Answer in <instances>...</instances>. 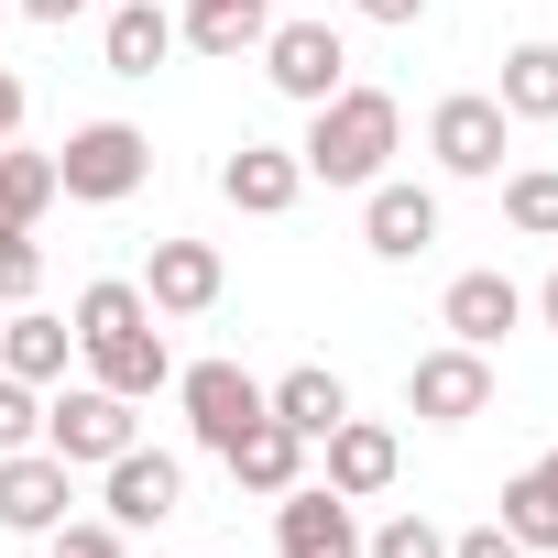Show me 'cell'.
Wrapping results in <instances>:
<instances>
[{"instance_id":"obj_36","label":"cell","mask_w":558,"mask_h":558,"mask_svg":"<svg viewBox=\"0 0 558 558\" xmlns=\"http://www.w3.org/2000/svg\"><path fill=\"white\" fill-rule=\"evenodd\" d=\"M0 12H12V0H0Z\"/></svg>"},{"instance_id":"obj_24","label":"cell","mask_w":558,"mask_h":558,"mask_svg":"<svg viewBox=\"0 0 558 558\" xmlns=\"http://www.w3.org/2000/svg\"><path fill=\"white\" fill-rule=\"evenodd\" d=\"M263 34H274L263 0H230V12H186V23H175V45H197V56H252Z\"/></svg>"},{"instance_id":"obj_4","label":"cell","mask_w":558,"mask_h":558,"mask_svg":"<svg viewBox=\"0 0 558 558\" xmlns=\"http://www.w3.org/2000/svg\"><path fill=\"white\" fill-rule=\"evenodd\" d=\"M405 405L427 416V427H471V416H493V351H416L405 362Z\"/></svg>"},{"instance_id":"obj_32","label":"cell","mask_w":558,"mask_h":558,"mask_svg":"<svg viewBox=\"0 0 558 558\" xmlns=\"http://www.w3.org/2000/svg\"><path fill=\"white\" fill-rule=\"evenodd\" d=\"M12 132H23V77L0 66V143H12Z\"/></svg>"},{"instance_id":"obj_1","label":"cell","mask_w":558,"mask_h":558,"mask_svg":"<svg viewBox=\"0 0 558 558\" xmlns=\"http://www.w3.org/2000/svg\"><path fill=\"white\" fill-rule=\"evenodd\" d=\"M395 143H405V110H395L384 88H340V99H318V110H307L296 165H307L318 186H373V175L395 165Z\"/></svg>"},{"instance_id":"obj_26","label":"cell","mask_w":558,"mask_h":558,"mask_svg":"<svg viewBox=\"0 0 558 558\" xmlns=\"http://www.w3.org/2000/svg\"><path fill=\"white\" fill-rule=\"evenodd\" d=\"M362 558H449V536H438L427 514H384V525L362 536Z\"/></svg>"},{"instance_id":"obj_10","label":"cell","mask_w":558,"mask_h":558,"mask_svg":"<svg viewBox=\"0 0 558 558\" xmlns=\"http://www.w3.org/2000/svg\"><path fill=\"white\" fill-rule=\"evenodd\" d=\"M175 405H186L197 449H230V438L263 416V384H252L241 362H186V373H175Z\"/></svg>"},{"instance_id":"obj_9","label":"cell","mask_w":558,"mask_h":558,"mask_svg":"<svg viewBox=\"0 0 558 558\" xmlns=\"http://www.w3.org/2000/svg\"><path fill=\"white\" fill-rule=\"evenodd\" d=\"M274 558H362V514H351L329 482L274 493Z\"/></svg>"},{"instance_id":"obj_29","label":"cell","mask_w":558,"mask_h":558,"mask_svg":"<svg viewBox=\"0 0 558 558\" xmlns=\"http://www.w3.org/2000/svg\"><path fill=\"white\" fill-rule=\"evenodd\" d=\"M45 438V405H34V384L23 373H0V449H34Z\"/></svg>"},{"instance_id":"obj_28","label":"cell","mask_w":558,"mask_h":558,"mask_svg":"<svg viewBox=\"0 0 558 558\" xmlns=\"http://www.w3.org/2000/svg\"><path fill=\"white\" fill-rule=\"evenodd\" d=\"M56 558H132V525H110V514H66V525H56Z\"/></svg>"},{"instance_id":"obj_15","label":"cell","mask_w":558,"mask_h":558,"mask_svg":"<svg viewBox=\"0 0 558 558\" xmlns=\"http://www.w3.org/2000/svg\"><path fill=\"white\" fill-rule=\"evenodd\" d=\"M296 186H307V165H296L286 143H241V154L219 165V197H230L241 219H286V208H296Z\"/></svg>"},{"instance_id":"obj_14","label":"cell","mask_w":558,"mask_h":558,"mask_svg":"<svg viewBox=\"0 0 558 558\" xmlns=\"http://www.w3.org/2000/svg\"><path fill=\"white\" fill-rule=\"evenodd\" d=\"M99 504H110V525H165V514L186 504V471H175L165 449H143V438H132V449L110 460V482H99Z\"/></svg>"},{"instance_id":"obj_25","label":"cell","mask_w":558,"mask_h":558,"mask_svg":"<svg viewBox=\"0 0 558 558\" xmlns=\"http://www.w3.org/2000/svg\"><path fill=\"white\" fill-rule=\"evenodd\" d=\"M504 219H514L525 241H558V165H525V175H504Z\"/></svg>"},{"instance_id":"obj_22","label":"cell","mask_w":558,"mask_h":558,"mask_svg":"<svg viewBox=\"0 0 558 558\" xmlns=\"http://www.w3.org/2000/svg\"><path fill=\"white\" fill-rule=\"evenodd\" d=\"M493 99H504V121H558V45H514Z\"/></svg>"},{"instance_id":"obj_33","label":"cell","mask_w":558,"mask_h":558,"mask_svg":"<svg viewBox=\"0 0 558 558\" xmlns=\"http://www.w3.org/2000/svg\"><path fill=\"white\" fill-rule=\"evenodd\" d=\"M12 12H34V23H77L88 0H12Z\"/></svg>"},{"instance_id":"obj_13","label":"cell","mask_w":558,"mask_h":558,"mask_svg":"<svg viewBox=\"0 0 558 558\" xmlns=\"http://www.w3.org/2000/svg\"><path fill=\"white\" fill-rule=\"evenodd\" d=\"M318 449H329V493H340V504H373V493H395V471H405V449H395L384 416H340Z\"/></svg>"},{"instance_id":"obj_31","label":"cell","mask_w":558,"mask_h":558,"mask_svg":"<svg viewBox=\"0 0 558 558\" xmlns=\"http://www.w3.org/2000/svg\"><path fill=\"white\" fill-rule=\"evenodd\" d=\"M362 23H427V0H351Z\"/></svg>"},{"instance_id":"obj_11","label":"cell","mask_w":558,"mask_h":558,"mask_svg":"<svg viewBox=\"0 0 558 558\" xmlns=\"http://www.w3.org/2000/svg\"><path fill=\"white\" fill-rule=\"evenodd\" d=\"M66 460L56 449H0V525H12V536H56L66 525Z\"/></svg>"},{"instance_id":"obj_30","label":"cell","mask_w":558,"mask_h":558,"mask_svg":"<svg viewBox=\"0 0 558 558\" xmlns=\"http://www.w3.org/2000/svg\"><path fill=\"white\" fill-rule=\"evenodd\" d=\"M449 558H536V547H514L504 525H471V536H449Z\"/></svg>"},{"instance_id":"obj_7","label":"cell","mask_w":558,"mask_h":558,"mask_svg":"<svg viewBox=\"0 0 558 558\" xmlns=\"http://www.w3.org/2000/svg\"><path fill=\"white\" fill-rule=\"evenodd\" d=\"M77 351H88V384H110V395H165L175 384V351H165V329L154 318H121V329H77Z\"/></svg>"},{"instance_id":"obj_17","label":"cell","mask_w":558,"mask_h":558,"mask_svg":"<svg viewBox=\"0 0 558 558\" xmlns=\"http://www.w3.org/2000/svg\"><path fill=\"white\" fill-rule=\"evenodd\" d=\"M219 460H230V482H241V493H296V482H307V438H296L286 416H252Z\"/></svg>"},{"instance_id":"obj_21","label":"cell","mask_w":558,"mask_h":558,"mask_svg":"<svg viewBox=\"0 0 558 558\" xmlns=\"http://www.w3.org/2000/svg\"><path fill=\"white\" fill-rule=\"evenodd\" d=\"M66 351H77V329H66V318H34V307H12V318H0V373L56 384V373H66Z\"/></svg>"},{"instance_id":"obj_27","label":"cell","mask_w":558,"mask_h":558,"mask_svg":"<svg viewBox=\"0 0 558 558\" xmlns=\"http://www.w3.org/2000/svg\"><path fill=\"white\" fill-rule=\"evenodd\" d=\"M34 286H45V241L34 230H0V307H23Z\"/></svg>"},{"instance_id":"obj_8","label":"cell","mask_w":558,"mask_h":558,"mask_svg":"<svg viewBox=\"0 0 558 558\" xmlns=\"http://www.w3.org/2000/svg\"><path fill=\"white\" fill-rule=\"evenodd\" d=\"M219 286H230L219 241H154V252H143V307H154V318H208Z\"/></svg>"},{"instance_id":"obj_6","label":"cell","mask_w":558,"mask_h":558,"mask_svg":"<svg viewBox=\"0 0 558 558\" xmlns=\"http://www.w3.org/2000/svg\"><path fill=\"white\" fill-rule=\"evenodd\" d=\"M504 132H514V121H504V99H482V88H460V99L427 110V154H438V175H471V186L504 175Z\"/></svg>"},{"instance_id":"obj_34","label":"cell","mask_w":558,"mask_h":558,"mask_svg":"<svg viewBox=\"0 0 558 558\" xmlns=\"http://www.w3.org/2000/svg\"><path fill=\"white\" fill-rule=\"evenodd\" d=\"M536 318H547V329H558V274H547V286H536Z\"/></svg>"},{"instance_id":"obj_20","label":"cell","mask_w":558,"mask_h":558,"mask_svg":"<svg viewBox=\"0 0 558 558\" xmlns=\"http://www.w3.org/2000/svg\"><path fill=\"white\" fill-rule=\"evenodd\" d=\"M493 525H504L514 547H558V449L504 482V514H493Z\"/></svg>"},{"instance_id":"obj_35","label":"cell","mask_w":558,"mask_h":558,"mask_svg":"<svg viewBox=\"0 0 558 558\" xmlns=\"http://www.w3.org/2000/svg\"><path fill=\"white\" fill-rule=\"evenodd\" d=\"M186 12H230V0H186Z\"/></svg>"},{"instance_id":"obj_3","label":"cell","mask_w":558,"mask_h":558,"mask_svg":"<svg viewBox=\"0 0 558 558\" xmlns=\"http://www.w3.org/2000/svg\"><path fill=\"white\" fill-rule=\"evenodd\" d=\"M45 449H56L66 471H110V460L132 449V395H110V384H66V395L45 405Z\"/></svg>"},{"instance_id":"obj_5","label":"cell","mask_w":558,"mask_h":558,"mask_svg":"<svg viewBox=\"0 0 558 558\" xmlns=\"http://www.w3.org/2000/svg\"><path fill=\"white\" fill-rule=\"evenodd\" d=\"M263 77L286 88V99H340L351 88V45H340V23H274L263 34Z\"/></svg>"},{"instance_id":"obj_18","label":"cell","mask_w":558,"mask_h":558,"mask_svg":"<svg viewBox=\"0 0 558 558\" xmlns=\"http://www.w3.org/2000/svg\"><path fill=\"white\" fill-rule=\"evenodd\" d=\"M263 416H286V427H296V438L318 449V438H329V427L351 416V384H340L329 362H296L286 384H263Z\"/></svg>"},{"instance_id":"obj_12","label":"cell","mask_w":558,"mask_h":558,"mask_svg":"<svg viewBox=\"0 0 558 558\" xmlns=\"http://www.w3.org/2000/svg\"><path fill=\"white\" fill-rule=\"evenodd\" d=\"M362 241H373V263H416L438 241V197L405 186V175H373L362 186Z\"/></svg>"},{"instance_id":"obj_23","label":"cell","mask_w":558,"mask_h":558,"mask_svg":"<svg viewBox=\"0 0 558 558\" xmlns=\"http://www.w3.org/2000/svg\"><path fill=\"white\" fill-rule=\"evenodd\" d=\"M45 208H56V154L0 143V230H34Z\"/></svg>"},{"instance_id":"obj_16","label":"cell","mask_w":558,"mask_h":558,"mask_svg":"<svg viewBox=\"0 0 558 558\" xmlns=\"http://www.w3.org/2000/svg\"><path fill=\"white\" fill-rule=\"evenodd\" d=\"M514 318H525V286H514V274H460V286L438 296V329H449L460 351H493Z\"/></svg>"},{"instance_id":"obj_19","label":"cell","mask_w":558,"mask_h":558,"mask_svg":"<svg viewBox=\"0 0 558 558\" xmlns=\"http://www.w3.org/2000/svg\"><path fill=\"white\" fill-rule=\"evenodd\" d=\"M99 56H110V77H154L175 56V12H165V0H121L110 34H99Z\"/></svg>"},{"instance_id":"obj_2","label":"cell","mask_w":558,"mask_h":558,"mask_svg":"<svg viewBox=\"0 0 558 558\" xmlns=\"http://www.w3.org/2000/svg\"><path fill=\"white\" fill-rule=\"evenodd\" d=\"M143 175H154V143L132 121H77L56 154V197H77V208H121Z\"/></svg>"}]
</instances>
